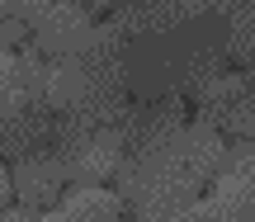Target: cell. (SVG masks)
Returning <instances> with one entry per match:
<instances>
[{
	"label": "cell",
	"instance_id": "6da1fadb",
	"mask_svg": "<svg viewBox=\"0 0 255 222\" xmlns=\"http://www.w3.org/2000/svg\"><path fill=\"white\" fill-rule=\"evenodd\" d=\"M222 156H227V137L199 118H184L180 128L151 142L123 147V161L109 185L132 222H194V204L213 185Z\"/></svg>",
	"mask_w": 255,
	"mask_h": 222
},
{
	"label": "cell",
	"instance_id": "52a82bcc",
	"mask_svg": "<svg viewBox=\"0 0 255 222\" xmlns=\"http://www.w3.org/2000/svg\"><path fill=\"white\" fill-rule=\"evenodd\" d=\"M66 166L57 151H38V156H24V161H9V194L19 199L24 208H52L57 199L66 194Z\"/></svg>",
	"mask_w": 255,
	"mask_h": 222
},
{
	"label": "cell",
	"instance_id": "30bf717a",
	"mask_svg": "<svg viewBox=\"0 0 255 222\" xmlns=\"http://www.w3.org/2000/svg\"><path fill=\"white\" fill-rule=\"evenodd\" d=\"M0 222H38V208H24V204L0 208Z\"/></svg>",
	"mask_w": 255,
	"mask_h": 222
},
{
	"label": "cell",
	"instance_id": "8992f818",
	"mask_svg": "<svg viewBox=\"0 0 255 222\" xmlns=\"http://www.w3.org/2000/svg\"><path fill=\"white\" fill-rule=\"evenodd\" d=\"M95 19L81 0H43L38 14L28 19V33L38 38V47L52 57H71V52H85L95 38Z\"/></svg>",
	"mask_w": 255,
	"mask_h": 222
},
{
	"label": "cell",
	"instance_id": "277c9868",
	"mask_svg": "<svg viewBox=\"0 0 255 222\" xmlns=\"http://www.w3.org/2000/svg\"><path fill=\"white\" fill-rule=\"evenodd\" d=\"M194 109H199V123H208L222 137H255V85L246 81V71H213L208 81L194 90Z\"/></svg>",
	"mask_w": 255,
	"mask_h": 222
},
{
	"label": "cell",
	"instance_id": "9c48e42d",
	"mask_svg": "<svg viewBox=\"0 0 255 222\" xmlns=\"http://www.w3.org/2000/svg\"><path fill=\"white\" fill-rule=\"evenodd\" d=\"M33 81H43V66L19 57L14 47H0V100L9 90H19V85H33Z\"/></svg>",
	"mask_w": 255,
	"mask_h": 222
},
{
	"label": "cell",
	"instance_id": "8fae6325",
	"mask_svg": "<svg viewBox=\"0 0 255 222\" xmlns=\"http://www.w3.org/2000/svg\"><path fill=\"white\" fill-rule=\"evenodd\" d=\"M9 166H5V156H0V208H9Z\"/></svg>",
	"mask_w": 255,
	"mask_h": 222
},
{
	"label": "cell",
	"instance_id": "7a4b0ae2",
	"mask_svg": "<svg viewBox=\"0 0 255 222\" xmlns=\"http://www.w3.org/2000/svg\"><path fill=\"white\" fill-rule=\"evenodd\" d=\"M222 66H227V28H222V14H213V9L180 24V28H170V33L132 38L123 47L128 100L194 95Z\"/></svg>",
	"mask_w": 255,
	"mask_h": 222
},
{
	"label": "cell",
	"instance_id": "3957f363",
	"mask_svg": "<svg viewBox=\"0 0 255 222\" xmlns=\"http://www.w3.org/2000/svg\"><path fill=\"white\" fill-rule=\"evenodd\" d=\"M194 222H255V137L227 147L213 185L194 204Z\"/></svg>",
	"mask_w": 255,
	"mask_h": 222
},
{
	"label": "cell",
	"instance_id": "5b68a950",
	"mask_svg": "<svg viewBox=\"0 0 255 222\" xmlns=\"http://www.w3.org/2000/svg\"><path fill=\"white\" fill-rule=\"evenodd\" d=\"M208 14V0H114L109 5V28L132 43V38H156L189 19Z\"/></svg>",
	"mask_w": 255,
	"mask_h": 222
},
{
	"label": "cell",
	"instance_id": "ba28073f",
	"mask_svg": "<svg viewBox=\"0 0 255 222\" xmlns=\"http://www.w3.org/2000/svg\"><path fill=\"white\" fill-rule=\"evenodd\" d=\"M123 199L104 185H66V194L52 208H43L38 222H123Z\"/></svg>",
	"mask_w": 255,
	"mask_h": 222
}]
</instances>
